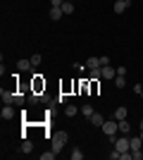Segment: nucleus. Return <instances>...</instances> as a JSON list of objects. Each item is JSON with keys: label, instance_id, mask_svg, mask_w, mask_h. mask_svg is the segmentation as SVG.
Masks as SVG:
<instances>
[{"label": "nucleus", "instance_id": "nucleus-24", "mask_svg": "<svg viewBox=\"0 0 143 160\" xmlns=\"http://www.w3.org/2000/svg\"><path fill=\"white\" fill-rule=\"evenodd\" d=\"M110 160H122V153H119V151H117V148H115V151L110 153Z\"/></svg>", "mask_w": 143, "mask_h": 160}, {"label": "nucleus", "instance_id": "nucleus-28", "mask_svg": "<svg viewBox=\"0 0 143 160\" xmlns=\"http://www.w3.org/2000/svg\"><path fill=\"white\" fill-rule=\"evenodd\" d=\"M74 69H79V72H83V69H86V62H83V65H81V62H76V65H74Z\"/></svg>", "mask_w": 143, "mask_h": 160}, {"label": "nucleus", "instance_id": "nucleus-7", "mask_svg": "<svg viewBox=\"0 0 143 160\" xmlns=\"http://www.w3.org/2000/svg\"><path fill=\"white\" fill-rule=\"evenodd\" d=\"M91 124H93V127H102V124H105V117H102L100 112H93L91 115Z\"/></svg>", "mask_w": 143, "mask_h": 160}, {"label": "nucleus", "instance_id": "nucleus-8", "mask_svg": "<svg viewBox=\"0 0 143 160\" xmlns=\"http://www.w3.org/2000/svg\"><path fill=\"white\" fill-rule=\"evenodd\" d=\"M100 58H88L86 60V69H100Z\"/></svg>", "mask_w": 143, "mask_h": 160}, {"label": "nucleus", "instance_id": "nucleus-34", "mask_svg": "<svg viewBox=\"0 0 143 160\" xmlns=\"http://www.w3.org/2000/svg\"><path fill=\"white\" fill-rule=\"evenodd\" d=\"M141 129H143V120H141Z\"/></svg>", "mask_w": 143, "mask_h": 160}, {"label": "nucleus", "instance_id": "nucleus-21", "mask_svg": "<svg viewBox=\"0 0 143 160\" xmlns=\"http://www.w3.org/2000/svg\"><path fill=\"white\" fill-rule=\"evenodd\" d=\"M72 160H83L81 148H72Z\"/></svg>", "mask_w": 143, "mask_h": 160}, {"label": "nucleus", "instance_id": "nucleus-18", "mask_svg": "<svg viewBox=\"0 0 143 160\" xmlns=\"http://www.w3.org/2000/svg\"><path fill=\"white\" fill-rule=\"evenodd\" d=\"M62 12H64V14H72V12H74V2L64 0V2H62Z\"/></svg>", "mask_w": 143, "mask_h": 160}, {"label": "nucleus", "instance_id": "nucleus-19", "mask_svg": "<svg viewBox=\"0 0 143 160\" xmlns=\"http://www.w3.org/2000/svg\"><path fill=\"white\" fill-rule=\"evenodd\" d=\"M55 158H57V151H53V148L45 151V153H41V160H55Z\"/></svg>", "mask_w": 143, "mask_h": 160}, {"label": "nucleus", "instance_id": "nucleus-3", "mask_svg": "<svg viewBox=\"0 0 143 160\" xmlns=\"http://www.w3.org/2000/svg\"><path fill=\"white\" fill-rule=\"evenodd\" d=\"M112 143H115V148L117 151H119V153H124V151H131L129 148V139H126V136H119V139H112Z\"/></svg>", "mask_w": 143, "mask_h": 160}, {"label": "nucleus", "instance_id": "nucleus-4", "mask_svg": "<svg viewBox=\"0 0 143 160\" xmlns=\"http://www.w3.org/2000/svg\"><path fill=\"white\" fill-rule=\"evenodd\" d=\"M100 77H102V79H115V77H117V67H112V65L100 67Z\"/></svg>", "mask_w": 143, "mask_h": 160}, {"label": "nucleus", "instance_id": "nucleus-14", "mask_svg": "<svg viewBox=\"0 0 143 160\" xmlns=\"http://www.w3.org/2000/svg\"><path fill=\"white\" fill-rule=\"evenodd\" d=\"M126 7H129V5H126L124 0H117V2H115V12L122 14V12H126Z\"/></svg>", "mask_w": 143, "mask_h": 160}, {"label": "nucleus", "instance_id": "nucleus-11", "mask_svg": "<svg viewBox=\"0 0 143 160\" xmlns=\"http://www.w3.org/2000/svg\"><path fill=\"white\" fill-rule=\"evenodd\" d=\"M0 115H2V120H12V117H14V108L12 105H5Z\"/></svg>", "mask_w": 143, "mask_h": 160}, {"label": "nucleus", "instance_id": "nucleus-13", "mask_svg": "<svg viewBox=\"0 0 143 160\" xmlns=\"http://www.w3.org/2000/svg\"><path fill=\"white\" fill-rule=\"evenodd\" d=\"M31 60H17V69H21V72H26V69H31Z\"/></svg>", "mask_w": 143, "mask_h": 160}, {"label": "nucleus", "instance_id": "nucleus-16", "mask_svg": "<svg viewBox=\"0 0 143 160\" xmlns=\"http://www.w3.org/2000/svg\"><path fill=\"white\" fill-rule=\"evenodd\" d=\"M117 124H119V132H122V134H129V132H131V124H129L126 120H119Z\"/></svg>", "mask_w": 143, "mask_h": 160}, {"label": "nucleus", "instance_id": "nucleus-33", "mask_svg": "<svg viewBox=\"0 0 143 160\" xmlns=\"http://www.w3.org/2000/svg\"><path fill=\"white\" fill-rule=\"evenodd\" d=\"M138 136H141V139H143V129H141V134H138Z\"/></svg>", "mask_w": 143, "mask_h": 160}, {"label": "nucleus", "instance_id": "nucleus-30", "mask_svg": "<svg viewBox=\"0 0 143 160\" xmlns=\"http://www.w3.org/2000/svg\"><path fill=\"white\" fill-rule=\"evenodd\" d=\"M62 2H64V0H50V5H53V7H62Z\"/></svg>", "mask_w": 143, "mask_h": 160}, {"label": "nucleus", "instance_id": "nucleus-5", "mask_svg": "<svg viewBox=\"0 0 143 160\" xmlns=\"http://www.w3.org/2000/svg\"><path fill=\"white\" fill-rule=\"evenodd\" d=\"M0 96H2V103H5V105H12L14 100H17V93H12V91H5V88L0 91Z\"/></svg>", "mask_w": 143, "mask_h": 160}, {"label": "nucleus", "instance_id": "nucleus-15", "mask_svg": "<svg viewBox=\"0 0 143 160\" xmlns=\"http://www.w3.org/2000/svg\"><path fill=\"white\" fill-rule=\"evenodd\" d=\"M76 112H79V108H76V105H69V103H67V108H64V115H67V117H76Z\"/></svg>", "mask_w": 143, "mask_h": 160}, {"label": "nucleus", "instance_id": "nucleus-20", "mask_svg": "<svg viewBox=\"0 0 143 160\" xmlns=\"http://www.w3.org/2000/svg\"><path fill=\"white\" fill-rule=\"evenodd\" d=\"M115 86H117V88H124V86H126V79L117 74V77H115Z\"/></svg>", "mask_w": 143, "mask_h": 160}, {"label": "nucleus", "instance_id": "nucleus-12", "mask_svg": "<svg viewBox=\"0 0 143 160\" xmlns=\"http://www.w3.org/2000/svg\"><path fill=\"white\" fill-rule=\"evenodd\" d=\"M62 14H64V12H62V7H50V19L57 22V19H62Z\"/></svg>", "mask_w": 143, "mask_h": 160}, {"label": "nucleus", "instance_id": "nucleus-25", "mask_svg": "<svg viewBox=\"0 0 143 160\" xmlns=\"http://www.w3.org/2000/svg\"><path fill=\"white\" fill-rule=\"evenodd\" d=\"M134 93H136L138 98H143V86H141V84H136V86H134Z\"/></svg>", "mask_w": 143, "mask_h": 160}, {"label": "nucleus", "instance_id": "nucleus-23", "mask_svg": "<svg viewBox=\"0 0 143 160\" xmlns=\"http://www.w3.org/2000/svg\"><path fill=\"white\" fill-rule=\"evenodd\" d=\"M88 74H91V79H102V77H100V69H88Z\"/></svg>", "mask_w": 143, "mask_h": 160}, {"label": "nucleus", "instance_id": "nucleus-22", "mask_svg": "<svg viewBox=\"0 0 143 160\" xmlns=\"http://www.w3.org/2000/svg\"><path fill=\"white\" fill-rule=\"evenodd\" d=\"M29 60H31V65H34V67H38V65H41V55L36 53V55H31Z\"/></svg>", "mask_w": 143, "mask_h": 160}, {"label": "nucleus", "instance_id": "nucleus-27", "mask_svg": "<svg viewBox=\"0 0 143 160\" xmlns=\"http://www.w3.org/2000/svg\"><path fill=\"white\" fill-rule=\"evenodd\" d=\"M67 98H69L67 93H60V96H57V103H64V105H67Z\"/></svg>", "mask_w": 143, "mask_h": 160}, {"label": "nucleus", "instance_id": "nucleus-9", "mask_svg": "<svg viewBox=\"0 0 143 160\" xmlns=\"http://www.w3.org/2000/svg\"><path fill=\"white\" fill-rule=\"evenodd\" d=\"M126 117H129V110H126L124 105L115 110V120H117V122H119V120H126Z\"/></svg>", "mask_w": 143, "mask_h": 160}, {"label": "nucleus", "instance_id": "nucleus-26", "mask_svg": "<svg viewBox=\"0 0 143 160\" xmlns=\"http://www.w3.org/2000/svg\"><path fill=\"white\" fill-rule=\"evenodd\" d=\"M117 74H119V77H126V67L119 65V67H117Z\"/></svg>", "mask_w": 143, "mask_h": 160}, {"label": "nucleus", "instance_id": "nucleus-10", "mask_svg": "<svg viewBox=\"0 0 143 160\" xmlns=\"http://www.w3.org/2000/svg\"><path fill=\"white\" fill-rule=\"evenodd\" d=\"M19 151H21V153H24V155H29V153H31V151H34V143L24 139V141H21V146H19Z\"/></svg>", "mask_w": 143, "mask_h": 160}, {"label": "nucleus", "instance_id": "nucleus-32", "mask_svg": "<svg viewBox=\"0 0 143 160\" xmlns=\"http://www.w3.org/2000/svg\"><path fill=\"white\" fill-rule=\"evenodd\" d=\"M124 2H126V5H131V2H134V0H124Z\"/></svg>", "mask_w": 143, "mask_h": 160}, {"label": "nucleus", "instance_id": "nucleus-2", "mask_svg": "<svg viewBox=\"0 0 143 160\" xmlns=\"http://www.w3.org/2000/svg\"><path fill=\"white\" fill-rule=\"evenodd\" d=\"M102 134H107V139L112 141L117 136V132H119V124H117V120H105V124H102Z\"/></svg>", "mask_w": 143, "mask_h": 160}, {"label": "nucleus", "instance_id": "nucleus-17", "mask_svg": "<svg viewBox=\"0 0 143 160\" xmlns=\"http://www.w3.org/2000/svg\"><path fill=\"white\" fill-rule=\"evenodd\" d=\"M93 112H95L93 105H88V103H86V105H81V115H83V117H88V120H91V115H93Z\"/></svg>", "mask_w": 143, "mask_h": 160}, {"label": "nucleus", "instance_id": "nucleus-6", "mask_svg": "<svg viewBox=\"0 0 143 160\" xmlns=\"http://www.w3.org/2000/svg\"><path fill=\"white\" fill-rule=\"evenodd\" d=\"M141 143H143L141 136H131V139H129V148L134 151V153H136V151H141Z\"/></svg>", "mask_w": 143, "mask_h": 160}, {"label": "nucleus", "instance_id": "nucleus-29", "mask_svg": "<svg viewBox=\"0 0 143 160\" xmlns=\"http://www.w3.org/2000/svg\"><path fill=\"white\" fill-rule=\"evenodd\" d=\"M14 103H17V105H24V96L17 93V100H14Z\"/></svg>", "mask_w": 143, "mask_h": 160}, {"label": "nucleus", "instance_id": "nucleus-31", "mask_svg": "<svg viewBox=\"0 0 143 160\" xmlns=\"http://www.w3.org/2000/svg\"><path fill=\"white\" fill-rule=\"evenodd\" d=\"M29 100H31V103H38L41 98H38V93H31V96H29Z\"/></svg>", "mask_w": 143, "mask_h": 160}, {"label": "nucleus", "instance_id": "nucleus-1", "mask_svg": "<svg viewBox=\"0 0 143 160\" xmlns=\"http://www.w3.org/2000/svg\"><path fill=\"white\" fill-rule=\"evenodd\" d=\"M67 141H69V134H67V132H55V134H53V139H50V148L60 153L62 148L67 146Z\"/></svg>", "mask_w": 143, "mask_h": 160}]
</instances>
